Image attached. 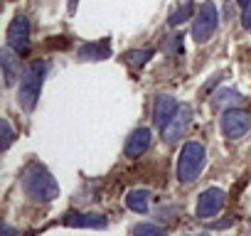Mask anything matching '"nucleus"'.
<instances>
[{"mask_svg":"<svg viewBox=\"0 0 251 236\" xmlns=\"http://www.w3.org/2000/svg\"><path fill=\"white\" fill-rule=\"evenodd\" d=\"M23 189L32 202H54L59 197V185L52 177V172L40 165V163H30L23 170Z\"/></svg>","mask_w":251,"mask_h":236,"instance_id":"nucleus-1","label":"nucleus"},{"mask_svg":"<svg viewBox=\"0 0 251 236\" xmlns=\"http://www.w3.org/2000/svg\"><path fill=\"white\" fill-rule=\"evenodd\" d=\"M47 74V64L42 59H35L32 64H27V69L23 71L20 79V89H18V101L23 106V111L32 113L37 101H40V91H42V81Z\"/></svg>","mask_w":251,"mask_h":236,"instance_id":"nucleus-2","label":"nucleus"},{"mask_svg":"<svg viewBox=\"0 0 251 236\" xmlns=\"http://www.w3.org/2000/svg\"><path fill=\"white\" fill-rule=\"evenodd\" d=\"M204 163H207V150H204V145L197 143V141L185 143L182 150H180L177 165H175V175H177V180L185 182V185L192 182V180H197V175L202 172Z\"/></svg>","mask_w":251,"mask_h":236,"instance_id":"nucleus-3","label":"nucleus"},{"mask_svg":"<svg viewBox=\"0 0 251 236\" xmlns=\"http://www.w3.org/2000/svg\"><path fill=\"white\" fill-rule=\"evenodd\" d=\"M219 126H222V133H224L229 141H239V138H244V136L249 133V128H251V116H249V111H244V108H229V111H224Z\"/></svg>","mask_w":251,"mask_h":236,"instance_id":"nucleus-4","label":"nucleus"},{"mask_svg":"<svg viewBox=\"0 0 251 236\" xmlns=\"http://www.w3.org/2000/svg\"><path fill=\"white\" fill-rule=\"evenodd\" d=\"M217 23H219V13H217V5L214 3H204L195 18V25H192V37L197 45H204L209 42V37L214 35L217 30Z\"/></svg>","mask_w":251,"mask_h":236,"instance_id":"nucleus-5","label":"nucleus"},{"mask_svg":"<svg viewBox=\"0 0 251 236\" xmlns=\"http://www.w3.org/2000/svg\"><path fill=\"white\" fill-rule=\"evenodd\" d=\"M8 47L18 54H25L30 49V23L25 15H15L8 25Z\"/></svg>","mask_w":251,"mask_h":236,"instance_id":"nucleus-6","label":"nucleus"},{"mask_svg":"<svg viewBox=\"0 0 251 236\" xmlns=\"http://www.w3.org/2000/svg\"><path fill=\"white\" fill-rule=\"evenodd\" d=\"M224 192L219 189V187H209V189H204L202 194H200V199H197V207H195V214L200 216V219H212V216H217L222 209H224Z\"/></svg>","mask_w":251,"mask_h":236,"instance_id":"nucleus-7","label":"nucleus"},{"mask_svg":"<svg viewBox=\"0 0 251 236\" xmlns=\"http://www.w3.org/2000/svg\"><path fill=\"white\" fill-rule=\"evenodd\" d=\"M190 123H192V108H190V106H180L177 113L173 116V121L163 128V138H165V143H175V141H180V138L187 133Z\"/></svg>","mask_w":251,"mask_h":236,"instance_id":"nucleus-8","label":"nucleus"},{"mask_svg":"<svg viewBox=\"0 0 251 236\" xmlns=\"http://www.w3.org/2000/svg\"><path fill=\"white\" fill-rule=\"evenodd\" d=\"M180 103L170 96V94H160L155 96V103H153V123L163 131L170 121H173V116L177 113Z\"/></svg>","mask_w":251,"mask_h":236,"instance_id":"nucleus-9","label":"nucleus"},{"mask_svg":"<svg viewBox=\"0 0 251 236\" xmlns=\"http://www.w3.org/2000/svg\"><path fill=\"white\" fill-rule=\"evenodd\" d=\"M79 62H101L111 57V42L108 40H99V42H86L79 47L76 52Z\"/></svg>","mask_w":251,"mask_h":236,"instance_id":"nucleus-10","label":"nucleus"},{"mask_svg":"<svg viewBox=\"0 0 251 236\" xmlns=\"http://www.w3.org/2000/svg\"><path fill=\"white\" fill-rule=\"evenodd\" d=\"M151 148V131L148 128H136L128 141H126V158H141Z\"/></svg>","mask_w":251,"mask_h":236,"instance_id":"nucleus-11","label":"nucleus"},{"mask_svg":"<svg viewBox=\"0 0 251 236\" xmlns=\"http://www.w3.org/2000/svg\"><path fill=\"white\" fill-rule=\"evenodd\" d=\"M20 57L18 52H13L10 47L0 52V67H3V79H5V86H13L18 79H20Z\"/></svg>","mask_w":251,"mask_h":236,"instance_id":"nucleus-12","label":"nucleus"},{"mask_svg":"<svg viewBox=\"0 0 251 236\" xmlns=\"http://www.w3.org/2000/svg\"><path fill=\"white\" fill-rule=\"evenodd\" d=\"M64 224L67 226H74V229H103L106 226V216H101V214H76V212H69V214H64Z\"/></svg>","mask_w":251,"mask_h":236,"instance_id":"nucleus-13","label":"nucleus"},{"mask_svg":"<svg viewBox=\"0 0 251 236\" xmlns=\"http://www.w3.org/2000/svg\"><path fill=\"white\" fill-rule=\"evenodd\" d=\"M241 103V94L234 91V89H219L214 96H212V108L214 111H229V108H236Z\"/></svg>","mask_w":251,"mask_h":236,"instance_id":"nucleus-14","label":"nucleus"},{"mask_svg":"<svg viewBox=\"0 0 251 236\" xmlns=\"http://www.w3.org/2000/svg\"><path fill=\"white\" fill-rule=\"evenodd\" d=\"M148 202H151V192L148 189H131L126 194V207L136 214H146L148 212Z\"/></svg>","mask_w":251,"mask_h":236,"instance_id":"nucleus-15","label":"nucleus"},{"mask_svg":"<svg viewBox=\"0 0 251 236\" xmlns=\"http://www.w3.org/2000/svg\"><path fill=\"white\" fill-rule=\"evenodd\" d=\"M153 57V49H133V52H128L123 59H126V64L128 67H133V69H141L148 59Z\"/></svg>","mask_w":251,"mask_h":236,"instance_id":"nucleus-16","label":"nucleus"},{"mask_svg":"<svg viewBox=\"0 0 251 236\" xmlns=\"http://www.w3.org/2000/svg\"><path fill=\"white\" fill-rule=\"evenodd\" d=\"M190 18H192V3L187 0V3H182V5L170 15V20H168V23H170L173 27H177V25H182V23H185V20H190Z\"/></svg>","mask_w":251,"mask_h":236,"instance_id":"nucleus-17","label":"nucleus"},{"mask_svg":"<svg viewBox=\"0 0 251 236\" xmlns=\"http://www.w3.org/2000/svg\"><path fill=\"white\" fill-rule=\"evenodd\" d=\"M133 236H168L165 229L155 226V224H138L133 229Z\"/></svg>","mask_w":251,"mask_h":236,"instance_id":"nucleus-18","label":"nucleus"},{"mask_svg":"<svg viewBox=\"0 0 251 236\" xmlns=\"http://www.w3.org/2000/svg\"><path fill=\"white\" fill-rule=\"evenodd\" d=\"M13 128H10V123H8V118H3V150H8L10 145H13Z\"/></svg>","mask_w":251,"mask_h":236,"instance_id":"nucleus-19","label":"nucleus"},{"mask_svg":"<svg viewBox=\"0 0 251 236\" xmlns=\"http://www.w3.org/2000/svg\"><path fill=\"white\" fill-rule=\"evenodd\" d=\"M165 49H168L170 54L180 52V49H182V37H180V35H177V37H168V45H165Z\"/></svg>","mask_w":251,"mask_h":236,"instance_id":"nucleus-20","label":"nucleus"},{"mask_svg":"<svg viewBox=\"0 0 251 236\" xmlns=\"http://www.w3.org/2000/svg\"><path fill=\"white\" fill-rule=\"evenodd\" d=\"M241 25H244V30H246V32H251V5H249V8H244V18H241Z\"/></svg>","mask_w":251,"mask_h":236,"instance_id":"nucleus-21","label":"nucleus"},{"mask_svg":"<svg viewBox=\"0 0 251 236\" xmlns=\"http://www.w3.org/2000/svg\"><path fill=\"white\" fill-rule=\"evenodd\" d=\"M76 3H79V0H69V13H74V10H76Z\"/></svg>","mask_w":251,"mask_h":236,"instance_id":"nucleus-22","label":"nucleus"},{"mask_svg":"<svg viewBox=\"0 0 251 236\" xmlns=\"http://www.w3.org/2000/svg\"><path fill=\"white\" fill-rule=\"evenodd\" d=\"M239 5H241V8H249V5H251V0H239Z\"/></svg>","mask_w":251,"mask_h":236,"instance_id":"nucleus-23","label":"nucleus"},{"mask_svg":"<svg viewBox=\"0 0 251 236\" xmlns=\"http://www.w3.org/2000/svg\"><path fill=\"white\" fill-rule=\"evenodd\" d=\"M185 236H209V234H185Z\"/></svg>","mask_w":251,"mask_h":236,"instance_id":"nucleus-24","label":"nucleus"}]
</instances>
